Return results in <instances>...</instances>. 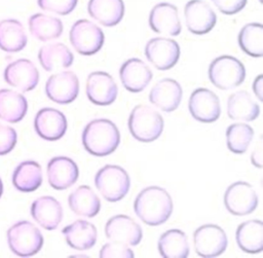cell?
Segmentation results:
<instances>
[{"instance_id":"d590c367","label":"cell","mask_w":263,"mask_h":258,"mask_svg":"<svg viewBox=\"0 0 263 258\" xmlns=\"http://www.w3.org/2000/svg\"><path fill=\"white\" fill-rule=\"evenodd\" d=\"M77 2L78 0H37V4L42 10L60 15L71 13L75 9Z\"/></svg>"},{"instance_id":"8d00e7d4","label":"cell","mask_w":263,"mask_h":258,"mask_svg":"<svg viewBox=\"0 0 263 258\" xmlns=\"http://www.w3.org/2000/svg\"><path fill=\"white\" fill-rule=\"evenodd\" d=\"M101 258H111V257H122V258H133L135 257L134 252L127 245L119 242H109L105 244L100 251Z\"/></svg>"},{"instance_id":"74e56055","label":"cell","mask_w":263,"mask_h":258,"mask_svg":"<svg viewBox=\"0 0 263 258\" xmlns=\"http://www.w3.org/2000/svg\"><path fill=\"white\" fill-rule=\"evenodd\" d=\"M16 139L15 130L0 122V155H5L12 151L16 144Z\"/></svg>"},{"instance_id":"30bf717a","label":"cell","mask_w":263,"mask_h":258,"mask_svg":"<svg viewBox=\"0 0 263 258\" xmlns=\"http://www.w3.org/2000/svg\"><path fill=\"white\" fill-rule=\"evenodd\" d=\"M180 46L174 39L154 37L145 45L147 60L158 70L164 71L173 68L180 58Z\"/></svg>"},{"instance_id":"6da1fadb","label":"cell","mask_w":263,"mask_h":258,"mask_svg":"<svg viewBox=\"0 0 263 258\" xmlns=\"http://www.w3.org/2000/svg\"><path fill=\"white\" fill-rule=\"evenodd\" d=\"M173 208L170 193L159 186H148L142 189L134 202L136 215L150 226L164 223L171 217Z\"/></svg>"},{"instance_id":"4dcf8cb0","label":"cell","mask_w":263,"mask_h":258,"mask_svg":"<svg viewBox=\"0 0 263 258\" xmlns=\"http://www.w3.org/2000/svg\"><path fill=\"white\" fill-rule=\"evenodd\" d=\"M28 37L23 24L14 19L0 22V48L6 52L21 51L27 45Z\"/></svg>"},{"instance_id":"7402d4cb","label":"cell","mask_w":263,"mask_h":258,"mask_svg":"<svg viewBox=\"0 0 263 258\" xmlns=\"http://www.w3.org/2000/svg\"><path fill=\"white\" fill-rule=\"evenodd\" d=\"M31 216L42 228L54 230L62 222L63 208L53 196L43 195L32 202Z\"/></svg>"},{"instance_id":"52a82bcc","label":"cell","mask_w":263,"mask_h":258,"mask_svg":"<svg viewBox=\"0 0 263 258\" xmlns=\"http://www.w3.org/2000/svg\"><path fill=\"white\" fill-rule=\"evenodd\" d=\"M73 48L82 56L97 53L103 46L105 36L102 29L89 20L76 21L69 33Z\"/></svg>"},{"instance_id":"7c38bea8","label":"cell","mask_w":263,"mask_h":258,"mask_svg":"<svg viewBox=\"0 0 263 258\" xmlns=\"http://www.w3.org/2000/svg\"><path fill=\"white\" fill-rule=\"evenodd\" d=\"M79 93V80L72 71H61L49 76L45 83V94L54 103H72Z\"/></svg>"},{"instance_id":"7bdbcfd3","label":"cell","mask_w":263,"mask_h":258,"mask_svg":"<svg viewBox=\"0 0 263 258\" xmlns=\"http://www.w3.org/2000/svg\"><path fill=\"white\" fill-rule=\"evenodd\" d=\"M259 2H260V3H262V0H259Z\"/></svg>"},{"instance_id":"d6986e66","label":"cell","mask_w":263,"mask_h":258,"mask_svg":"<svg viewBox=\"0 0 263 258\" xmlns=\"http://www.w3.org/2000/svg\"><path fill=\"white\" fill-rule=\"evenodd\" d=\"M46 174L48 183L53 189L65 190L77 181L79 170L70 157L55 156L48 161Z\"/></svg>"},{"instance_id":"60d3db41","label":"cell","mask_w":263,"mask_h":258,"mask_svg":"<svg viewBox=\"0 0 263 258\" xmlns=\"http://www.w3.org/2000/svg\"><path fill=\"white\" fill-rule=\"evenodd\" d=\"M262 74H259L255 79H254V82H253V90H254V94L255 96L258 98L259 101H263V97H262Z\"/></svg>"},{"instance_id":"d6a6232c","label":"cell","mask_w":263,"mask_h":258,"mask_svg":"<svg viewBox=\"0 0 263 258\" xmlns=\"http://www.w3.org/2000/svg\"><path fill=\"white\" fill-rule=\"evenodd\" d=\"M157 247L163 258H186L190 253L187 235L180 229L164 231L158 239Z\"/></svg>"},{"instance_id":"83f0119b","label":"cell","mask_w":263,"mask_h":258,"mask_svg":"<svg viewBox=\"0 0 263 258\" xmlns=\"http://www.w3.org/2000/svg\"><path fill=\"white\" fill-rule=\"evenodd\" d=\"M227 114L233 120L253 121L260 114V107L246 90L231 94L227 100Z\"/></svg>"},{"instance_id":"484cf974","label":"cell","mask_w":263,"mask_h":258,"mask_svg":"<svg viewBox=\"0 0 263 258\" xmlns=\"http://www.w3.org/2000/svg\"><path fill=\"white\" fill-rule=\"evenodd\" d=\"M38 60L45 71L51 72L71 67L74 62V56L68 46L60 42H54L40 47Z\"/></svg>"},{"instance_id":"44dd1931","label":"cell","mask_w":263,"mask_h":258,"mask_svg":"<svg viewBox=\"0 0 263 258\" xmlns=\"http://www.w3.org/2000/svg\"><path fill=\"white\" fill-rule=\"evenodd\" d=\"M181 84L173 78H163L157 81L150 90L149 101L163 112L176 110L182 100Z\"/></svg>"},{"instance_id":"603a6c76","label":"cell","mask_w":263,"mask_h":258,"mask_svg":"<svg viewBox=\"0 0 263 258\" xmlns=\"http://www.w3.org/2000/svg\"><path fill=\"white\" fill-rule=\"evenodd\" d=\"M62 233L67 244L72 249L78 251H85L92 248L98 236L96 226L86 220H75L64 227Z\"/></svg>"},{"instance_id":"9c48e42d","label":"cell","mask_w":263,"mask_h":258,"mask_svg":"<svg viewBox=\"0 0 263 258\" xmlns=\"http://www.w3.org/2000/svg\"><path fill=\"white\" fill-rule=\"evenodd\" d=\"M224 205L230 214L246 216L257 209L258 195L250 183L236 181L227 187L224 194Z\"/></svg>"},{"instance_id":"ffe728a7","label":"cell","mask_w":263,"mask_h":258,"mask_svg":"<svg viewBox=\"0 0 263 258\" xmlns=\"http://www.w3.org/2000/svg\"><path fill=\"white\" fill-rule=\"evenodd\" d=\"M149 26L156 33L178 36L182 31V25L177 6L168 2L154 5L149 13Z\"/></svg>"},{"instance_id":"b9f144b4","label":"cell","mask_w":263,"mask_h":258,"mask_svg":"<svg viewBox=\"0 0 263 258\" xmlns=\"http://www.w3.org/2000/svg\"><path fill=\"white\" fill-rule=\"evenodd\" d=\"M2 193H3V183H2V180L0 178V197H1Z\"/></svg>"},{"instance_id":"d4e9b609","label":"cell","mask_w":263,"mask_h":258,"mask_svg":"<svg viewBox=\"0 0 263 258\" xmlns=\"http://www.w3.org/2000/svg\"><path fill=\"white\" fill-rule=\"evenodd\" d=\"M238 248L249 254H257L263 250V223L251 219L240 223L235 232Z\"/></svg>"},{"instance_id":"5bb4252c","label":"cell","mask_w":263,"mask_h":258,"mask_svg":"<svg viewBox=\"0 0 263 258\" xmlns=\"http://www.w3.org/2000/svg\"><path fill=\"white\" fill-rule=\"evenodd\" d=\"M85 90L88 100L99 106L111 105L118 94L114 78L104 71H95L87 76Z\"/></svg>"},{"instance_id":"1f68e13d","label":"cell","mask_w":263,"mask_h":258,"mask_svg":"<svg viewBox=\"0 0 263 258\" xmlns=\"http://www.w3.org/2000/svg\"><path fill=\"white\" fill-rule=\"evenodd\" d=\"M31 35L42 41L59 38L63 33V23L60 19L45 13H34L28 20Z\"/></svg>"},{"instance_id":"2e32d148","label":"cell","mask_w":263,"mask_h":258,"mask_svg":"<svg viewBox=\"0 0 263 258\" xmlns=\"http://www.w3.org/2000/svg\"><path fill=\"white\" fill-rule=\"evenodd\" d=\"M105 234L108 239L127 246L139 245L143 237L141 226L132 217L122 214L115 215L107 221Z\"/></svg>"},{"instance_id":"e0dca14e","label":"cell","mask_w":263,"mask_h":258,"mask_svg":"<svg viewBox=\"0 0 263 258\" xmlns=\"http://www.w3.org/2000/svg\"><path fill=\"white\" fill-rule=\"evenodd\" d=\"M3 77L7 84L21 91H30L39 82V72L34 63L28 59H18L8 64Z\"/></svg>"},{"instance_id":"e575fe53","label":"cell","mask_w":263,"mask_h":258,"mask_svg":"<svg viewBox=\"0 0 263 258\" xmlns=\"http://www.w3.org/2000/svg\"><path fill=\"white\" fill-rule=\"evenodd\" d=\"M254 137V130L243 122L230 124L226 130V143L228 149L236 154L245 153Z\"/></svg>"},{"instance_id":"3957f363","label":"cell","mask_w":263,"mask_h":258,"mask_svg":"<svg viewBox=\"0 0 263 258\" xmlns=\"http://www.w3.org/2000/svg\"><path fill=\"white\" fill-rule=\"evenodd\" d=\"M127 124L130 135L143 143L155 141L161 135L164 126L160 113L145 104L133 108Z\"/></svg>"},{"instance_id":"ab89813d","label":"cell","mask_w":263,"mask_h":258,"mask_svg":"<svg viewBox=\"0 0 263 258\" xmlns=\"http://www.w3.org/2000/svg\"><path fill=\"white\" fill-rule=\"evenodd\" d=\"M252 163L257 168H262V144L259 141L258 145L254 148L252 155H251Z\"/></svg>"},{"instance_id":"836d02e7","label":"cell","mask_w":263,"mask_h":258,"mask_svg":"<svg viewBox=\"0 0 263 258\" xmlns=\"http://www.w3.org/2000/svg\"><path fill=\"white\" fill-rule=\"evenodd\" d=\"M238 45L241 50L253 57L263 56V26L260 23H250L245 25L237 36Z\"/></svg>"},{"instance_id":"9a60e30c","label":"cell","mask_w":263,"mask_h":258,"mask_svg":"<svg viewBox=\"0 0 263 258\" xmlns=\"http://www.w3.org/2000/svg\"><path fill=\"white\" fill-rule=\"evenodd\" d=\"M67 126L65 114L51 107L41 108L34 118L35 132L46 141H57L64 137Z\"/></svg>"},{"instance_id":"ba28073f","label":"cell","mask_w":263,"mask_h":258,"mask_svg":"<svg viewBox=\"0 0 263 258\" xmlns=\"http://www.w3.org/2000/svg\"><path fill=\"white\" fill-rule=\"evenodd\" d=\"M193 244L198 256L214 258L224 253L228 239L222 227L216 224H204L194 231Z\"/></svg>"},{"instance_id":"5b68a950","label":"cell","mask_w":263,"mask_h":258,"mask_svg":"<svg viewBox=\"0 0 263 258\" xmlns=\"http://www.w3.org/2000/svg\"><path fill=\"white\" fill-rule=\"evenodd\" d=\"M95 185L106 200L115 202L127 194L130 179L123 168L116 164H107L97 172Z\"/></svg>"},{"instance_id":"8fae6325","label":"cell","mask_w":263,"mask_h":258,"mask_svg":"<svg viewBox=\"0 0 263 258\" xmlns=\"http://www.w3.org/2000/svg\"><path fill=\"white\" fill-rule=\"evenodd\" d=\"M188 109L195 120L203 123L216 121L221 114L218 96L205 87H199L192 91L188 101Z\"/></svg>"},{"instance_id":"7a4b0ae2","label":"cell","mask_w":263,"mask_h":258,"mask_svg":"<svg viewBox=\"0 0 263 258\" xmlns=\"http://www.w3.org/2000/svg\"><path fill=\"white\" fill-rule=\"evenodd\" d=\"M81 139L82 145L88 153L103 157L117 149L120 143V134L113 121L106 118H98L85 125Z\"/></svg>"},{"instance_id":"8992f818","label":"cell","mask_w":263,"mask_h":258,"mask_svg":"<svg viewBox=\"0 0 263 258\" xmlns=\"http://www.w3.org/2000/svg\"><path fill=\"white\" fill-rule=\"evenodd\" d=\"M209 78L219 89H232L243 82L246 68L238 59L232 56H220L210 64Z\"/></svg>"},{"instance_id":"f1b7e54d","label":"cell","mask_w":263,"mask_h":258,"mask_svg":"<svg viewBox=\"0 0 263 258\" xmlns=\"http://www.w3.org/2000/svg\"><path fill=\"white\" fill-rule=\"evenodd\" d=\"M27 111L28 102L21 93L8 88L0 89V119L16 123L25 117Z\"/></svg>"},{"instance_id":"f546056e","label":"cell","mask_w":263,"mask_h":258,"mask_svg":"<svg viewBox=\"0 0 263 258\" xmlns=\"http://www.w3.org/2000/svg\"><path fill=\"white\" fill-rule=\"evenodd\" d=\"M12 185L22 192H32L42 184L41 165L34 160H26L16 165L12 173Z\"/></svg>"},{"instance_id":"4316f807","label":"cell","mask_w":263,"mask_h":258,"mask_svg":"<svg viewBox=\"0 0 263 258\" xmlns=\"http://www.w3.org/2000/svg\"><path fill=\"white\" fill-rule=\"evenodd\" d=\"M68 204L71 211L81 217H95L101 210L99 196L87 185H81L73 190L68 197Z\"/></svg>"},{"instance_id":"ac0fdd59","label":"cell","mask_w":263,"mask_h":258,"mask_svg":"<svg viewBox=\"0 0 263 258\" xmlns=\"http://www.w3.org/2000/svg\"><path fill=\"white\" fill-rule=\"evenodd\" d=\"M153 73L149 66L138 58L126 60L119 69V78L124 88L130 93H141L150 83Z\"/></svg>"},{"instance_id":"277c9868","label":"cell","mask_w":263,"mask_h":258,"mask_svg":"<svg viewBox=\"0 0 263 258\" xmlns=\"http://www.w3.org/2000/svg\"><path fill=\"white\" fill-rule=\"evenodd\" d=\"M10 251L20 257H31L43 246V235L39 228L30 221L22 220L12 224L7 232Z\"/></svg>"},{"instance_id":"f35d334b","label":"cell","mask_w":263,"mask_h":258,"mask_svg":"<svg viewBox=\"0 0 263 258\" xmlns=\"http://www.w3.org/2000/svg\"><path fill=\"white\" fill-rule=\"evenodd\" d=\"M212 2L222 13L232 15L243 9L248 0H212Z\"/></svg>"},{"instance_id":"4fadbf2b","label":"cell","mask_w":263,"mask_h":258,"mask_svg":"<svg viewBox=\"0 0 263 258\" xmlns=\"http://www.w3.org/2000/svg\"><path fill=\"white\" fill-rule=\"evenodd\" d=\"M187 29L195 35H203L213 30L217 22L214 9L204 0H190L184 7Z\"/></svg>"},{"instance_id":"cb8c5ba5","label":"cell","mask_w":263,"mask_h":258,"mask_svg":"<svg viewBox=\"0 0 263 258\" xmlns=\"http://www.w3.org/2000/svg\"><path fill=\"white\" fill-rule=\"evenodd\" d=\"M87 12L101 25L114 27L124 15V3L122 0H89Z\"/></svg>"}]
</instances>
